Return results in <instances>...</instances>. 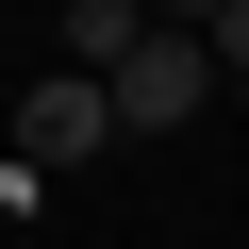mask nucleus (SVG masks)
<instances>
[{"mask_svg": "<svg viewBox=\"0 0 249 249\" xmlns=\"http://www.w3.org/2000/svg\"><path fill=\"white\" fill-rule=\"evenodd\" d=\"M100 100H116V133H183V116L216 100V50H199V17H183V34L150 17V34H133V67H116Z\"/></svg>", "mask_w": 249, "mask_h": 249, "instance_id": "nucleus-1", "label": "nucleus"}, {"mask_svg": "<svg viewBox=\"0 0 249 249\" xmlns=\"http://www.w3.org/2000/svg\"><path fill=\"white\" fill-rule=\"evenodd\" d=\"M100 150H116V100H100L83 67H50V83L17 100V166L50 183V166H100Z\"/></svg>", "mask_w": 249, "mask_h": 249, "instance_id": "nucleus-2", "label": "nucleus"}, {"mask_svg": "<svg viewBox=\"0 0 249 249\" xmlns=\"http://www.w3.org/2000/svg\"><path fill=\"white\" fill-rule=\"evenodd\" d=\"M133 34H150V17H116V0H67V67H83V83H116V67H133Z\"/></svg>", "mask_w": 249, "mask_h": 249, "instance_id": "nucleus-3", "label": "nucleus"}, {"mask_svg": "<svg viewBox=\"0 0 249 249\" xmlns=\"http://www.w3.org/2000/svg\"><path fill=\"white\" fill-rule=\"evenodd\" d=\"M199 50H216V83L249 67V0H216V17H199Z\"/></svg>", "mask_w": 249, "mask_h": 249, "instance_id": "nucleus-4", "label": "nucleus"}]
</instances>
